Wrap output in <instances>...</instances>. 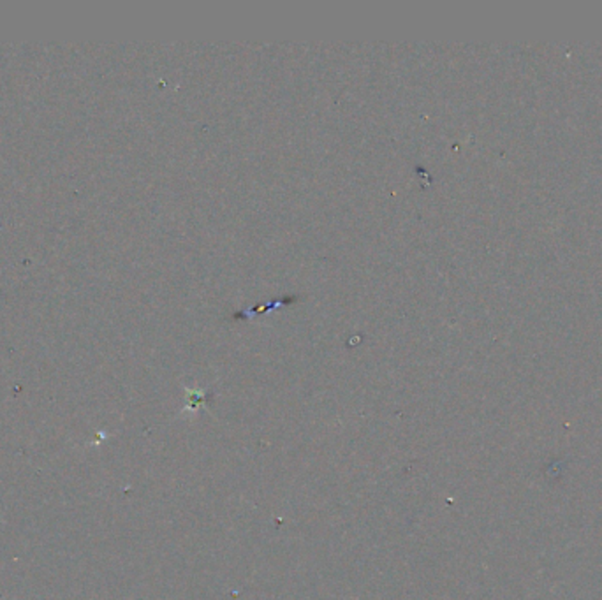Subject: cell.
Here are the masks:
<instances>
[{"instance_id":"obj_1","label":"cell","mask_w":602,"mask_h":600,"mask_svg":"<svg viewBox=\"0 0 602 600\" xmlns=\"http://www.w3.org/2000/svg\"><path fill=\"white\" fill-rule=\"evenodd\" d=\"M190 397V401L187 403V407L183 408V412H196L197 408L201 407V405L205 403V391H187Z\"/></svg>"}]
</instances>
